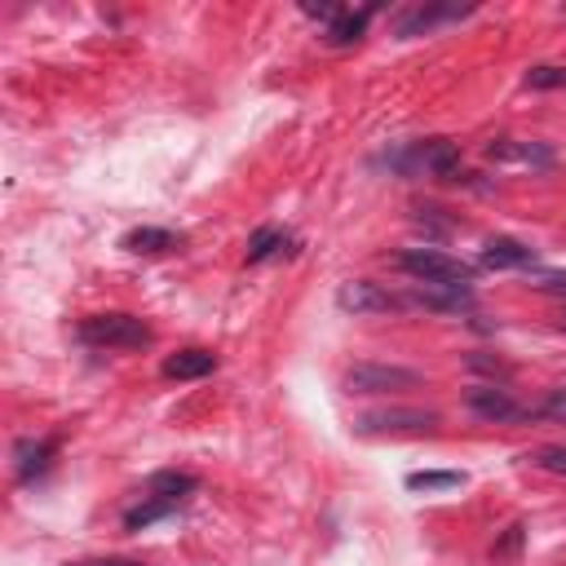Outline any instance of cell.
Instances as JSON below:
<instances>
[{"label":"cell","mask_w":566,"mask_h":566,"mask_svg":"<svg viewBox=\"0 0 566 566\" xmlns=\"http://www.w3.org/2000/svg\"><path fill=\"white\" fill-rule=\"evenodd\" d=\"M394 270H402L411 283H429V287H469L473 283V265L460 256H447L438 248H407L394 256Z\"/></svg>","instance_id":"obj_1"},{"label":"cell","mask_w":566,"mask_h":566,"mask_svg":"<svg viewBox=\"0 0 566 566\" xmlns=\"http://www.w3.org/2000/svg\"><path fill=\"white\" fill-rule=\"evenodd\" d=\"M75 336H80L84 345H93V349H146V345L155 340V332H150L146 318L119 314V310H111V314H88V318L75 327Z\"/></svg>","instance_id":"obj_2"},{"label":"cell","mask_w":566,"mask_h":566,"mask_svg":"<svg viewBox=\"0 0 566 566\" xmlns=\"http://www.w3.org/2000/svg\"><path fill=\"white\" fill-rule=\"evenodd\" d=\"M394 168L402 172H429V177H442V181H460V146L447 142V137H429V142H416L407 150L394 155Z\"/></svg>","instance_id":"obj_3"},{"label":"cell","mask_w":566,"mask_h":566,"mask_svg":"<svg viewBox=\"0 0 566 566\" xmlns=\"http://www.w3.org/2000/svg\"><path fill=\"white\" fill-rule=\"evenodd\" d=\"M340 385H345V394H398V389L420 385V371L398 367V363H354Z\"/></svg>","instance_id":"obj_4"},{"label":"cell","mask_w":566,"mask_h":566,"mask_svg":"<svg viewBox=\"0 0 566 566\" xmlns=\"http://www.w3.org/2000/svg\"><path fill=\"white\" fill-rule=\"evenodd\" d=\"M336 305H340L345 314H354V318L407 310L398 292H389V287H380V283H371V279H349V283H340V287H336Z\"/></svg>","instance_id":"obj_5"},{"label":"cell","mask_w":566,"mask_h":566,"mask_svg":"<svg viewBox=\"0 0 566 566\" xmlns=\"http://www.w3.org/2000/svg\"><path fill=\"white\" fill-rule=\"evenodd\" d=\"M438 429V411L424 407H380L358 416V433H429Z\"/></svg>","instance_id":"obj_6"},{"label":"cell","mask_w":566,"mask_h":566,"mask_svg":"<svg viewBox=\"0 0 566 566\" xmlns=\"http://www.w3.org/2000/svg\"><path fill=\"white\" fill-rule=\"evenodd\" d=\"M486 159L500 164V168H531V172L553 168V150H548L544 142H517V137H495V142H486Z\"/></svg>","instance_id":"obj_7"},{"label":"cell","mask_w":566,"mask_h":566,"mask_svg":"<svg viewBox=\"0 0 566 566\" xmlns=\"http://www.w3.org/2000/svg\"><path fill=\"white\" fill-rule=\"evenodd\" d=\"M464 407H469L478 420H495V424L526 420V411L517 407V398H513L509 389H495V385H473V389H464Z\"/></svg>","instance_id":"obj_8"},{"label":"cell","mask_w":566,"mask_h":566,"mask_svg":"<svg viewBox=\"0 0 566 566\" xmlns=\"http://www.w3.org/2000/svg\"><path fill=\"white\" fill-rule=\"evenodd\" d=\"M402 305L429 310V314H464V310H473V292H469V287H429V283H411V292L402 296Z\"/></svg>","instance_id":"obj_9"},{"label":"cell","mask_w":566,"mask_h":566,"mask_svg":"<svg viewBox=\"0 0 566 566\" xmlns=\"http://www.w3.org/2000/svg\"><path fill=\"white\" fill-rule=\"evenodd\" d=\"M464 13H473V4H411V9L398 13L394 27H398L402 40H411V35H429L438 22H455Z\"/></svg>","instance_id":"obj_10"},{"label":"cell","mask_w":566,"mask_h":566,"mask_svg":"<svg viewBox=\"0 0 566 566\" xmlns=\"http://www.w3.org/2000/svg\"><path fill=\"white\" fill-rule=\"evenodd\" d=\"M478 265H482V270H526V265H535V252H531L522 239L495 234V239H486Z\"/></svg>","instance_id":"obj_11"},{"label":"cell","mask_w":566,"mask_h":566,"mask_svg":"<svg viewBox=\"0 0 566 566\" xmlns=\"http://www.w3.org/2000/svg\"><path fill=\"white\" fill-rule=\"evenodd\" d=\"M212 371H217V354H212V349H199V345L177 349V354L164 358V376H168V380H203V376H212Z\"/></svg>","instance_id":"obj_12"},{"label":"cell","mask_w":566,"mask_h":566,"mask_svg":"<svg viewBox=\"0 0 566 566\" xmlns=\"http://www.w3.org/2000/svg\"><path fill=\"white\" fill-rule=\"evenodd\" d=\"M124 252H137V256H164V252H177L181 248V234L164 230V226H137L119 239Z\"/></svg>","instance_id":"obj_13"},{"label":"cell","mask_w":566,"mask_h":566,"mask_svg":"<svg viewBox=\"0 0 566 566\" xmlns=\"http://www.w3.org/2000/svg\"><path fill=\"white\" fill-rule=\"evenodd\" d=\"M53 451H57V438H27V442H18V451H13V473H18V482H31L35 473H44L49 469V460H53Z\"/></svg>","instance_id":"obj_14"},{"label":"cell","mask_w":566,"mask_h":566,"mask_svg":"<svg viewBox=\"0 0 566 566\" xmlns=\"http://www.w3.org/2000/svg\"><path fill=\"white\" fill-rule=\"evenodd\" d=\"M199 486V478L195 473H177V469H159V473H150V482H146V495H155V500H172V504H181L190 491Z\"/></svg>","instance_id":"obj_15"},{"label":"cell","mask_w":566,"mask_h":566,"mask_svg":"<svg viewBox=\"0 0 566 566\" xmlns=\"http://www.w3.org/2000/svg\"><path fill=\"white\" fill-rule=\"evenodd\" d=\"M367 18H371V9H363V13H340L332 27H327V44H336V49H345V44H358L363 40V27H367Z\"/></svg>","instance_id":"obj_16"},{"label":"cell","mask_w":566,"mask_h":566,"mask_svg":"<svg viewBox=\"0 0 566 566\" xmlns=\"http://www.w3.org/2000/svg\"><path fill=\"white\" fill-rule=\"evenodd\" d=\"M283 243H287V234H283L279 226H261V230L248 239V265H261V261H270L274 252H283Z\"/></svg>","instance_id":"obj_17"},{"label":"cell","mask_w":566,"mask_h":566,"mask_svg":"<svg viewBox=\"0 0 566 566\" xmlns=\"http://www.w3.org/2000/svg\"><path fill=\"white\" fill-rule=\"evenodd\" d=\"M168 513H177L172 500H155V495H146L137 509L124 513V531H142V526H150V522H159V517H168Z\"/></svg>","instance_id":"obj_18"},{"label":"cell","mask_w":566,"mask_h":566,"mask_svg":"<svg viewBox=\"0 0 566 566\" xmlns=\"http://www.w3.org/2000/svg\"><path fill=\"white\" fill-rule=\"evenodd\" d=\"M407 486L411 491H451V486H464V473H455V469H420V473H407Z\"/></svg>","instance_id":"obj_19"},{"label":"cell","mask_w":566,"mask_h":566,"mask_svg":"<svg viewBox=\"0 0 566 566\" xmlns=\"http://www.w3.org/2000/svg\"><path fill=\"white\" fill-rule=\"evenodd\" d=\"M522 84H526V88H539V93H548V88H566V66H553V62L531 66V71L522 75Z\"/></svg>","instance_id":"obj_20"},{"label":"cell","mask_w":566,"mask_h":566,"mask_svg":"<svg viewBox=\"0 0 566 566\" xmlns=\"http://www.w3.org/2000/svg\"><path fill=\"white\" fill-rule=\"evenodd\" d=\"M535 469H544V473H553V478H566V447H535Z\"/></svg>","instance_id":"obj_21"},{"label":"cell","mask_w":566,"mask_h":566,"mask_svg":"<svg viewBox=\"0 0 566 566\" xmlns=\"http://www.w3.org/2000/svg\"><path fill=\"white\" fill-rule=\"evenodd\" d=\"M535 416H544V420H557V424H566V389H548V398L539 402V411Z\"/></svg>","instance_id":"obj_22"},{"label":"cell","mask_w":566,"mask_h":566,"mask_svg":"<svg viewBox=\"0 0 566 566\" xmlns=\"http://www.w3.org/2000/svg\"><path fill=\"white\" fill-rule=\"evenodd\" d=\"M464 363H469L473 371H491V376H509V367H504L500 358H491V354H482V349H478V354H469Z\"/></svg>","instance_id":"obj_23"},{"label":"cell","mask_w":566,"mask_h":566,"mask_svg":"<svg viewBox=\"0 0 566 566\" xmlns=\"http://www.w3.org/2000/svg\"><path fill=\"white\" fill-rule=\"evenodd\" d=\"M535 287H539V292H548V296H566V274L544 270V274H535Z\"/></svg>","instance_id":"obj_24"},{"label":"cell","mask_w":566,"mask_h":566,"mask_svg":"<svg viewBox=\"0 0 566 566\" xmlns=\"http://www.w3.org/2000/svg\"><path fill=\"white\" fill-rule=\"evenodd\" d=\"M71 566H146L137 557H84V562H71Z\"/></svg>","instance_id":"obj_25"},{"label":"cell","mask_w":566,"mask_h":566,"mask_svg":"<svg viewBox=\"0 0 566 566\" xmlns=\"http://www.w3.org/2000/svg\"><path fill=\"white\" fill-rule=\"evenodd\" d=\"M517 544H522V526H509V535L495 544V557H509V553H517Z\"/></svg>","instance_id":"obj_26"},{"label":"cell","mask_w":566,"mask_h":566,"mask_svg":"<svg viewBox=\"0 0 566 566\" xmlns=\"http://www.w3.org/2000/svg\"><path fill=\"white\" fill-rule=\"evenodd\" d=\"M557 332H566V310H562V314H557Z\"/></svg>","instance_id":"obj_27"}]
</instances>
